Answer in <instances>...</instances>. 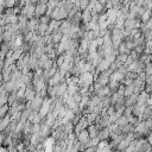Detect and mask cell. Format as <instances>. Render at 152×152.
Returning <instances> with one entry per match:
<instances>
[{"instance_id":"obj_1","label":"cell","mask_w":152,"mask_h":152,"mask_svg":"<svg viewBox=\"0 0 152 152\" xmlns=\"http://www.w3.org/2000/svg\"><path fill=\"white\" fill-rule=\"evenodd\" d=\"M93 82H94V75L90 74V72H84V74H81L78 76V87L82 88V87H91L93 86Z\"/></svg>"},{"instance_id":"obj_2","label":"cell","mask_w":152,"mask_h":152,"mask_svg":"<svg viewBox=\"0 0 152 152\" xmlns=\"http://www.w3.org/2000/svg\"><path fill=\"white\" fill-rule=\"evenodd\" d=\"M52 103H53V100L52 99H44V102H43V104H42V107H40V109H39V112H38V114L40 115V118L44 120V118L45 116H48V114L50 113V109H51V106H52Z\"/></svg>"},{"instance_id":"obj_3","label":"cell","mask_w":152,"mask_h":152,"mask_svg":"<svg viewBox=\"0 0 152 152\" xmlns=\"http://www.w3.org/2000/svg\"><path fill=\"white\" fill-rule=\"evenodd\" d=\"M48 11V2L46 1H38V4L36 5V18H40L43 15H45Z\"/></svg>"},{"instance_id":"obj_4","label":"cell","mask_w":152,"mask_h":152,"mask_svg":"<svg viewBox=\"0 0 152 152\" xmlns=\"http://www.w3.org/2000/svg\"><path fill=\"white\" fill-rule=\"evenodd\" d=\"M43 102H44V97H42L39 94H37L36 97L30 102V103H31V109L34 110V112H39V109H40Z\"/></svg>"},{"instance_id":"obj_5","label":"cell","mask_w":152,"mask_h":152,"mask_svg":"<svg viewBox=\"0 0 152 152\" xmlns=\"http://www.w3.org/2000/svg\"><path fill=\"white\" fill-rule=\"evenodd\" d=\"M36 95H37V93H36V90H34V88H33L32 83H31V84H28V86L26 87L24 99H25L27 102H31V101H32V100L36 97Z\"/></svg>"},{"instance_id":"obj_6","label":"cell","mask_w":152,"mask_h":152,"mask_svg":"<svg viewBox=\"0 0 152 152\" xmlns=\"http://www.w3.org/2000/svg\"><path fill=\"white\" fill-rule=\"evenodd\" d=\"M148 131H150V129H148L147 126H146V121H139L138 125L134 127V132H135V133H139V134H141V135L147 134Z\"/></svg>"},{"instance_id":"obj_7","label":"cell","mask_w":152,"mask_h":152,"mask_svg":"<svg viewBox=\"0 0 152 152\" xmlns=\"http://www.w3.org/2000/svg\"><path fill=\"white\" fill-rule=\"evenodd\" d=\"M39 24H40V23H39V19H38V18H32V19H30V20L27 21V27H26V28H27V31H30V32H36Z\"/></svg>"},{"instance_id":"obj_8","label":"cell","mask_w":152,"mask_h":152,"mask_svg":"<svg viewBox=\"0 0 152 152\" xmlns=\"http://www.w3.org/2000/svg\"><path fill=\"white\" fill-rule=\"evenodd\" d=\"M148 94L144 90V91H141L139 95H138V100H137V103L135 104H138V106H141V107H144V106H146V103H147V100H148Z\"/></svg>"},{"instance_id":"obj_9","label":"cell","mask_w":152,"mask_h":152,"mask_svg":"<svg viewBox=\"0 0 152 152\" xmlns=\"http://www.w3.org/2000/svg\"><path fill=\"white\" fill-rule=\"evenodd\" d=\"M62 38H63V33L61 32V30H59V28H58V30H56V31H53V32H52V34H51V42H52V44H53V45L59 44V43H61V40H62Z\"/></svg>"},{"instance_id":"obj_10","label":"cell","mask_w":152,"mask_h":152,"mask_svg":"<svg viewBox=\"0 0 152 152\" xmlns=\"http://www.w3.org/2000/svg\"><path fill=\"white\" fill-rule=\"evenodd\" d=\"M90 140V138H89V133H88V129H84V131H82L78 135H77V141H80L81 142V145H83V144H86V142H88Z\"/></svg>"},{"instance_id":"obj_11","label":"cell","mask_w":152,"mask_h":152,"mask_svg":"<svg viewBox=\"0 0 152 152\" xmlns=\"http://www.w3.org/2000/svg\"><path fill=\"white\" fill-rule=\"evenodd\" d=\"M109 66H110V64H109L104 58H102V59H101V62H100V64H99V65H97V68H96V72H97V74H101V72H103V71L108 70V69H109Z\"/></svg>"},{"instance_id":"obj_12","label":"cell","mask_w":152,"mask_h":152,"mask_svg":"<svg viewBox=\"0 0 152 152\" xmlns=\"http://www.w3.org/2000/svg\"><path fill=\"white\" fill-rule=\"evenodd\" d=\"M99 128L95 126V125H89L88 127V133H89V138L90 139H94V138H97V134H99Z\"/></svg>"},{"instance_id":"obj_13","label":"cell","mask_w":152,"mask_h":152,"mask_svg":"<svg viewBox=\"0 0 152 152\" xmlns=\"http://www.w3.org/2000/svg\"><path fill=\"white\" fill-rule=\"evenodd\" d=\"M109 134H110V132H109V128H108V127H107V128H102V129L99 131L97 138H99L101 141H103V140H107V138L109 137Z\"/></svg>"},{"instance_id":"obj_14","label":"cell","mask_w":152,"mask_h":152,"mask_svg":"<svg viewBox=\"0 0 152 152\" xmlns=\"http://www.w3.org/2000/svg\"><path fill=\"white\" fill-rule=\"evenodd\" d=\"M81 19H82V21L84 23V25H86V24H88V23H90V20L93 19L91 12H90V11H88V10L82 11V17H81Z\"/></svg>"},{"instance_id":"obj_15","label":"cell","mask_w":152,"mask_h":152,"mask_svg":"<svg viewBox=\"0 0 152 152\" xmlns=\"http://www.w3.org/2000/svg\"><path fill=\"white\" fill-rule=\"evenodd\" d=\"M129 144H131V141H129V140H127V139L124 137V139L121 140V142H120V144H119V146L116 147V151L125 152V151H126V148L129 146Z\"/></svg>"},{"instance_id":"obj_16","label":"cell","mask_w":152,"mask_h":152,"mask_svg":"<svg viewBox=\"0 0 152 152\" xmlns=\"http://www.w3.org/2000/svg\"><path fill=\"white\" fill-rule=\"evenodd\" d=\"M152 17V11L151 10H145V12L142 13V15L140 17V21L141 24H146Z\"/></svg>"},{"instance_id":"obj_17","label":"cell","mask_w":152,"mask_h":152,"mask_svg":"<svg viewBox=\"0 0 152 152\" xmlns=\"http://www.w3.org/2000/svg\"><path fill=\"white\" fill-rule=\"evenodd\" d=\"M124 137H125L124 134H120V135H118L115 139H113V140L109 142V146H110L112 148H116V147L119 146V144L121 142V140L124 139Z\"/></svg>"},{"instance_id":"obj_18","label":"cell","mask_w":152,"mask_h":152,"mask_svg":"<svg viewBox=\"0 0 152 152\" xmlns=\"http://www.w3.org/2000/svg\"><path fill=\"white\" fill-rule=\"evenodd\" d=\"M134 91H135V88H134V86H133V84L127 86V87L125 88V91H124V97H125V99L129 97L131 95H133V94H134Z\"/></svg>"},{"instance_id":"obj_19","label":"cell","mask_w":152,"mask_h":152,"mask_svg":"<svg viewBox=\"0 0 152 152\" xmlns=\"http://www.w3.org/2000/svg\"><path fill=\"white\" fill-rule=\"evenodd\" d=\"M115 124H116V125H118L120 128H122V127H125L126 125H128L129 122H128V119H127L125 115H121V116H120V118H119V119L115 121Z\"/></svg>"},{"instance_id":"obj_20","label":"cell","mask_w":152,"mask_h":152,"mask_svg":"<svg viewBox=\"0 0 152 152\" xmlns=\"http://www.w3.org/2000/svg\"><path fill=\"white\" fill-rule=\"evenodd\" d=\"M97 116H99V115H96L95 113H89V114H87L84 118L87 119V121H88V124H89V125H93V124L96 121Z\"/></svg>"},{"instance_id":"obj_21","label":"cell","mask_w":152,"mask_h":152,"mask_svg":"<svg viewBox=\"0 0 152 152\" xmlns=\"http://www.w3.org/2000/svg\"><path fill=\"white\" fill-rule=\"evenodd\" d=\"M49 59H50V58H49V56H48L46 53H44V55H43L42 57H39V59H38V66L43 69V66L45 65V63H46Z\"/></svg>"},{"instance_id":"obj_22","label":"cell","mask_w":152,"mask_h":152,"mask_svg":"<svg viewBox=\"0 0 152 152\" xmlns=\"http://www.w3.org/2000/svg\"><path fill=\"white\" fill-rule=\"evenodd\" d=\"M14 102H17V91H13L8 95V101H7V104L11 107Z\"/></svg>"},{"instance_id":"obj_23","label":"cell","mask_w":152,"mask_h":152,"mask_svg":"<svg viewBox=\"0 0 152 152\" xmlns=\"http://www.w3.org/2000/svg\"><path fill=\"white\" fill-rule=\"evenodd\" d=\"M127 58H128V55H126V53L119 55V53H118V56H116V62H119V63H120L121 65H124V64L126 63Z\"/></svg>"},{"instance_id":"obj_24","label":"cell","mask_w":152,"mask_h":152,"mask_svg":"<svg viewBox=\"0 0 152 152\" xmlns=\"http://www.w3.org/2000/svg\"><path fill=\"white\" fill-rule=\"evenodd\" d=\"M10 112V106L8 104H5L2 107H0V119H2L4 116H6Z\"/></svg>"},{"instance_id":"obj_25","label":"cell","mask_w":152,"mask_h":152,"mask_svg":"<svg viewBox=\"0 0 152 152\" xmlns=\"http://www.w3.org/2000/svg\"><path fill=\"white\" fill-rule=\"evenodd\" d=\"M64 61H65V53H63V55L58 56V58L56 59V65H57V68H59V66L64 63Z\"/></svg>"},{"instance_id":"obj_26","label":"cell","mask_w":152,"mask_h":152,"mask_svg":"<svg viewBox=\"0 0 152 152\" xmlns=\"http://www.w3.org/2000/svg\"><path fill=\"white\" fill-rule=\"evenodd\" d=\"M89 6V1L88 0H83V1H80V10L82 11H86Z\"/></svg>"},{"instance_id":"obj_27","label":"cell","mask_w":152,"mask_h":152,"mask_svg":"<svg viewBox=\"0 0 152 152\" xmlns=\"http://www.w3.org/2000/svg\"><path fill=\"white\" fill-rule=\"evenodd\" d=\"M144 72L146 74V76L152 75V63H148V64L145 65V71Z\"/></svg>"},{"instance_id":"obj_28","label":"cell","mask_w":152,"mask_h":152,"mask_svg":"<svg viewBox=\"0 0 152 152\" xmlns=\"http://www.w3.org/2000/svg\"><path fill=\"white\" fill-rule=\"evenodd\" d=\"M50 18L49 17H46V15H43V17H40L39 18V23L40 24H45V25H49L50 24Z\"/></svg>"},{"instance_id":"obj_29","label":"cell","mask_w":152,"mask_h":152,"mask_svg":"<svg viewBox=\"0 0 152 152\" xmlns=\"http://www.w3.org/2000/svg\"><path fill=\"white\" fill-rule=\"evenodd\" d=\"M116 110H115V108H114V106H109L108 108H107V115L108 116H110V115H113L114 113H115Z\"/></svg>"},{"instance_id":"obj_30","label":"cell","mask_w":152,"mask_h":152,"mask_svg":"<svg viewBox=\"0 0 152 152\" xmlns=\"http://www.w3.org/2000/svg\"><path fill=\"white\" fill-rule=\"evenodd\" d=\"M14 5H15V1H13V0H11V1H6V2H5V7H6V8H13Z\"/></svg>"},{"instance_id":"obj_31","label":"cell","mask_w":152,"mask_h":152,"mask_svg":"<svg viewBox=\"0 0 152 152\" xmlns=\"http://www.w3.org/2000/svg\"><path fill=\"white\" fill-rule=\"evenodd\" d=\"M5 138H6V134L2 132V133H0V147L4 145V141H5Z\"/></svg>"},{"instance_id":"obj_32","label":"cell","mask_w":152,"mask_h":152,"mask_svg":"<svg viewBox=\"0 0 152 152\" xmlns=\"http://www.w3.org/2000/svg\"><path fill=\"white\" fill-rule=\"evenodd\" d=\"M147 142H148V144L152 146V132H151V133L147 135Z\"/></svg>"},{"instance_id":"obj_33","label":"cell","mask_w":152,"mask_h":152,"mask_svg":"<svg viewBox=\"0 0 152 152\" xmlns=\"http://www.w3.org/2000/svg\"><path fill=\"white\" fill-rule=\"evenodd\" d=\"M83 152H96V150L95 147H89V148H86Z\"/></svg>"},{"instance_id":"obj_34","label":"cell","mask_w":152,"mask_h":152,"mask_svg":"<svg viewBox=\"0 0 152 152\" xmlns=\"http://www.w3.org/2000/svg\"><path fill=\"white\" fill-rule=\"evenodd\" d=\"M145 152H152V150H147V151H145Z\"/></svg>"},{"instance_id":"obj_35","label":"cell","mask_w":152,"mask_h":152,"mask_svg":"<svg viewBox=\"0 0 152 152\" xmlns=\"http://www.w3.org/2000/svg\"><path fill=\"white\" fill-rule=\"evenodd\" d=\"M115 152H120V151H115Z\"/></svg>"},{"instance_id":"obj_36","label":"cell","mask_w":152,"mask_h":152,"mask_svg":"<svg viewBox=\"0 0 152 152\" xmlns=\"http://www.w3.org/2000/svg\"><path fill=\"white\" fill-rule=\"evenodd\" d=\"M151 150H152V146H151Z\"/></svg>"},{"instance_id":"obj_37","label":"cell","mask_w":152,"mask_h":152,"mask_svg":"<svg viewBox=\"0 0 152 152\" xmlns=\"http://www.w3.org/2000/svg\"><path fill=\"white\" fill-rule=\"evenodd\" d=\"M151 113H152V110H151Z\"/></svg>"}]
</instances>
